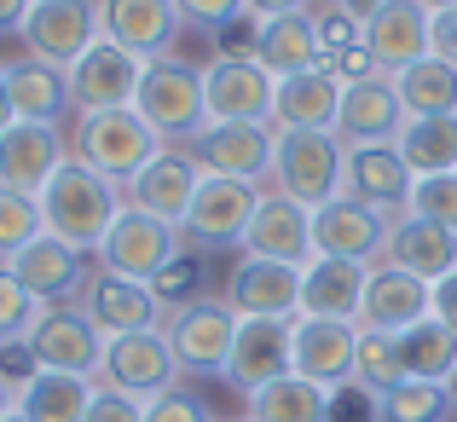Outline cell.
<instances>
[{
    "mask_svg": "<svg viewBox=\"0 0 457 422\" xmlns=\"http://www.w3.org/2000/svg\"><path fill=\"white\" fill-rule=\"evenodd\" d=\"M370 400H377L382 422H446V411L457 405L446 382H417V376H400L394 388L370 393Z\"/></svg>",
    "mask_w": 457,
    "mask_h": 422,
    "instance_id": "obj_38",
    "label": "cell"
},
{
    "mask_svg": "<svg viewBox=\"0 0 457 422\" xmlns=\"http://www.w3.org/2000/svg\"><path fill=\"white\" fill-rule=\"evenodd\" d=\"M0 347H6V335H0Z\"/></svg>",
    "mask_w": 457,
    "mask_h": 422,
    "instance_id": "obj_60",
    "label": "cell"
},
{
    "mask_svg": "<svg viewBox=\"0 0 457 422\" xmlns=\"http://www.w3.org/2000/svg\"><path fill=\"white\" fill-rule=\"evenodd\" d=\"M179 376H186V370H179L162 324H156V330H134V335H104V359H99L104 388L151 405V400H162L168 388H179Z\"/></svg>",
    "mask_w": 457,
    "mask_h": 422,
    "instance_id": "obj_4",
    "label": "cell"
},
{
    "mask_svg": "<svg viewBox=\"0 0 457 422\" xmlns=\"http://www.w3.org/2000/svg\"><path fill=\"white\" fill-rule=\"evenodd\" d=\"M290 347H295V319H237V342L226 359V376L244 393L290 376Z\"/></svg>",
    "mask_w": 457,
    "mask_h": 422,
    "instance_id": "obj_23",
    "label": "cell"
},
{
    "mask_svg": "<svg viewBox=\"0 0 457 422\" xmlns=\"http://www.w3.org/2000/svg\"><path fill=\"white\" fill-rule=\"evenodd\" d=\"M162 335L186 376H226V359H232L237 342V312L226 301H186V307L162 312Z\"/></svg>",
    "mask_w": 457,
    "mask_h": 422,
    "instance_id": "obj_6",
    "label": "cell"
},
{
    "mask_svg": "<svg viewBox=\"0 0 457 422\" xmlns=\"http://www.w3.org/2000/svg\"><path fill=\"white\" fill-rule=\"evenodd\" d=\"M156 151H168V139L156 134L134 104H128V111L76 116V128H70V156H76V162H87L93 174L116 179V186H128V179H134Z\"/></svg>",
    "mask_w": 457,
    "mask_h": 422,
    "instance_id": "obj_2",
    "label": "cell"
},
{
    "mask_svg": "<svg viewBox=\"0 0 457 422\" xmlns=\"http://www.w3.org/2000/svg\"><path fill=\"white\" fill-rule=\"evenodd\" d=\"M70 162V134L64 128H46V122H12L0 134V186L12 191H29L41 197L46 179Z\"/></svg>",
    "mask_w": 457,
    "mask_h": 422,
    "instance_id": "obj_18",
    "label": "cell"
},
{
    "mask_svg": "<svg viewBox=\"0 0 457 422\" xmlns=\"http://www.w3.org/2000/svg\"><path fill=\"white\" fill-rule=\"evenodd\" d=\"M179 23H186V18H179L174 0H99V29H104V41L128 46V53L145 58V64L174 46Z\"/></svg>",
    "mask_w": 457,
    "mask_h": 422,
    "instance_id": "obj_24",
    "label": "cell"
},
{
    "mask_svg": "<svg viewBox=\"0 0 457 422\" xmlns=\"http://www.w3.org/2000/svg\"><path fill=\"white\" fill-rule=\"evenodd\" d=\"M353 359H359V324L347 319H295V347H290V370L319 388H347L353 382Z\"/></svg>",
    "mask_w": 457,
    "mask_h": 422,
    "instance_id": "obj_15",
    "label": "cell"
},
{
    "mask_svg": "<svg viewBox=\"0 0 457 422\" xmlns=\"http://www.w3.org/2000/svg\"><path fill=\"white\" fill-rule=\"evenodd\" d=\"M342 162H347V145L336 134H278L272 191L295 197L302 209H324V203L342 197Z\"/></svg>",
    "mask_w": 457,
    "mask_h": 422,
    "instance_id": "obj_5",
    "label": "cell"
},
{
    "mask_svg": "<svg viewBox=\"0 0 457 422\" xmlns=\"http://www.w3.org/2000/svg\"><path fill=\"white\" fill-rule=\"evenodd\" d=\"M307 12H312V29H319L324 64H330V58H342V53H353V46H365V23H359L342 0H312Z\"/></svg>",
    "mask_w": 457,
    "mask_h": 422,
    "instance_id": "obj_41",
    "label": "cell"
},
{
    "mask_svg": "<svg viewBox=\"0 0 457 422\" xmlns=\"http://www.w3.org/2000/svg\"><path fill=\"white\" fill-rule=\"evenodd\" d=\"M81 307H87V319L99 324L104 335H134V330H156V324H162V301L151 295V284L116 278V272H104V267L81 289Z\"/></svg>",
    "mask_w": 457,
    "mask_h": 422,
    "instance_id": "obj_29",
    "label": "cell"
},
{
    "mask_svg": "<svg viewBox=\"0 0 457 422\" xmlns=\"http://www.w3.org/2000/svg\"><path fill=\"white\" fill-rule=\"evenodd\" d=\"M365 284H370L365 261L312 255L307 267H302V312H312V319H347V324H359Z\"/></svg>",
    "mask_w": 457,
    "mask_h": 422,
    "instance_id": "obj_30",
    "label": "cell"
},
{
    "mask_svg": "<svg viewBox=\"0 0 457 422\" xmlns=\"http://www.w3.org/2000/svg\"><path fill=\"white\" fill-rule=\"evenodd\" d=\"M336 111H342V81L324 64L284 76L278 93H272V128L278 134H336Z\"/></svg>",
    "mask_w": 457,
    "mask_h": 422,
    "instance_id": "obj_28",
    "label": "cell"
},
{
    "mask_svg": "<svg viewBox=\"0 0 457 422\" xmlns=\"http://www.w3.org/2000/svg\"><path fill=\"white\" fill-rule=\"evenodd\" d=\"M29 6L35 0H0V35H18L23 18H29Z\"/></svg>",
    "mask_w": 457,
    "mask_h": 422,
    "instance_id": "obj_53",
    "label": "cell"
},
{
    "mask_svg": "<svg viewBox=\"0 0 457 422\" xmlns=\"http://www.w3.org/2000/svg\"><path fill=\"white\" fill-rule=\"evenodd\" d=\"M134 111L162 134L168 145L179 139H197L209 128V99H203V70L179 64V58H151L145 64V81H139V99Z\"/></svg>",
    "mask_w": 457,
    "mask_h": 422,
    "instance_id": "obj_3",
    "label": "cell"
},
{
    "mask_svg": "<svg viewBox=\"0 0 457 422\" xmlns=\"http://www.w3.org/2000/svg\"><path fill=\"white\" fill-rule=\"evenodd\" d=\"M411 191H417V174L405 168V156L394 145H353L342 162V197L365 203V209L400 220L411 209Z\"/></svg>",
    "mask_w": 457,
    "mask_h": 422,
    "instance_id": "obj_14",
    "label": "cell"
},
{
    "mask_svg": "<svg viewBox=\"0 0 457 422\" xmlns=\"http://www.w3.org/2000/svg\"><path fill=\"white\" fill-rule=\"evenodd\" d=\"M46 220H41V197H29V191H12L0 186V261L18 255L29 237H41Z\"/></svg>",
    "mask_w": 457,
    "mask_h": 422,
    "instance_id": "obj_40",
    "label": "cell"
},
{
    "mask_svg": "<svg viewBox=\"0 0 457 422\" xmlns=\"http://www.w3.org/2000/svg\"><path fill=\"white\" fill-rule=\"evenodd\" d=\"M400 370L417 382H452L457 376V330L440 324L435 312L400 330Z\"/></svg>",
    "mask_w": 457,
    "mask_h": 422,
    "instance_id": "obj_35",
    "label": "cell"
},
{
    "mask_svg": "<svg viewBox=\"0 0 457 422\" xmlns=\"http://www.w3.org/2000/svg\"><path fill=\"white\" fill-rule=\"evenodd\" d=\"M428 53L457 64V6L452 12H435V23H428Z\"/></svg>",
    "mask_w": 457,
    "mask_h": 422,
    "instance_id": "obj_50",
    "label": "cell"
},
{
    "mask_svg": "<svg viewBox=\"0 0 457 422\" xmlns=\"http://www.w3.org/2000/svg\"><path fill=\"white\" fill-rule=\"evenodd\" d=\"M191 289H197V261H191V255H174V261H168V267L151 278V295L162 301V312H174V307H186V301H197Z\"/></svg>",
    "mask_w": 457,
    "mask_h": 422,
    "instance_id": "obj_44",
    "label": "cell"
},
{
    "mask_svg": "<svg viewBox=\"0 0 457 422\" xmlns=\"http://www.w3.org/2000/svg\"><path fill=\"white\" fill-rule=\"evenodd\" d=\"M330 70L336 81H342V87H353V81H365V76H377V58L365 53V46H353V53H342V58H330ZM382 76H388V70H382Z\"/></svg>",
    "mask_w": 457,
    "mask_h": 422,
    "instance_id": "obj_49",
    "label": "cell"
},
{
    "mask_svg": "<svg viewBox=\"0 0 457 422\" xmlns=\"http://www.w3.org/2000/svg\"><path fill=\"white\" fill-rule=\"evenodd\" d=\"M41 359V370H70V376L99 382V359H104V330L87 319V307H46L35 319V330L23 335Z\"/></svg>",
    "mask_w": 457,
    "mask_h": 422,
    "instance_id": "obj_13",
    "label": "cell"
},
{
    "mask_svg": "<svg viewBox=\"0 0 457 422\" xmlns=\"http://www.w3.org/2000/svg\"><path fill=\"white\" fill-rule=\"evenodd\" d=\"M41 301L29 295V289H23V278H12V267L6 261H0V335H6V342H23V335L35 330V319H41Z\"/></svg>",
    "mask_w": 457,
    "mask_h": 422,
    "instance_id": "obj_42",
    "label": "cell"
},
{
    "mask_svg": "<svg viewBox=\"0 0 457 422\" xmlns=\"http://www.w3.org/2000/svg\"><path fill=\"white\" fill-rule=\"evenodd\" d=\"M342 6H347V12H353V18H359V23H365V18H370V12H377V6H388V0H342Z\"/></svg>",
    "mask_w": 457,
    "mask_h": 422,
    "instance_id": "obj_55",
    "label": "cell"
},
{
    "mask_svg": "<svg viewBox=\"0 0 457 422\" xmlns=\"http://www.w3.org/2000/svg\"><path fill=\"white\" fill-rule=\"evenodd\" d=\"M405 128V104L394 76H365L353 87H342V111H336V139L353 151V145H394Z\"/></svg>",
    "mask_w": 457,
    "mask_h": 422,
    "instance_id": "obj_20",
    "label": "cell"
},
{
    "mask_svg": "<svg viewBox=\"0 0 457 422\" xmlns=\"http://www.w3.org/2000/svg\"><path fill=\"white\" fill-rule=\"evenodd\" d=\"M18 122V111H12V93H6V64H0V134Z\"/></svg>",
    "mask_w": 457,
    "mask_h": 422,
    "instance_id": "obj_54",
    "label": "cell"
},
{
    "mask_svg": "<svg viewBox=\"0 0 457 422\" xmlns=\"http://www.w3.org/2000/svg\"><path fill=\"white\" fill-rule=\"evenodd\" d=\"M0 422H29V417H23V411H18V405H12V411H6V417H0Z\"/></svg>",
    "mask_w": 457,
    "mask_h": 422,
    "instance_id": "obj_58",
    "label": "cell"
},
{
    "mask_svg": "<svg viewBox=\"0 0 457 422\" xmlns=\"http://www.w3.org/2000/svg\"><path fill=\"white\" fill-rule=\"evenodd\" d=\"M197 156L203 174L249 179V186H272V151H278V128L267 122H209L186 145Z\"/></svg>",
    "mask_w": 457,
    "mask_h": 422,
    "instance_id": "obj_9",
    "label": "cell"
},
{
    "mask_svg": "<svg viewBox=\"0 0 457 422\" xmlns=\"http://www.w3.org/2000/svg\"><path fill=\"white\" fill-rule=\"evenodd\" d=\"M99 35H104L99 29V0H35L23 29H18V41L29 46V58L70 70Z\"/></svg>",
    "mask_w": 457,
    "mask_h": 422,
    "instance_id": "obj_11",
    "label": "cell"
},
{
    "mask_svg": "<svg viewBox=\"0 0 457 422\" xmlns=\"http://www.w3.org/2000/svg\"><path fill=\"white\" fill-rule=\"evenodd\" d=\"M435 312V284L411 278V272L388 267V261H377L370 267V284H365V307H359V330H411L417 319H428Z\"/></svg>",
    "mask_w": 457,
    "mask_h": 422,
    "instance_id": "obj_25",
    "label": "cell"
},
{
    "mask_svg": "<svg viewBox=\"0 0 457 422\" xmlns=\"http://www.w3.org/2000/svg\"><path fill=\"white\" fill-rule=\"evenodd\" d=\"M394 87H400L405 116H457V64H446L435 53L417 58L411 70H400Z\"/></svg>",
    "mask_w": 457,
    "mask_h": 422,
    "instance_id": "obj_37",
    "label": "cell"
},
{
    "mask_svg": "<svg viewBox=\"0 0 457 422\" xmlns=\"http://www.w3.org/2000/svg\"><path fill=\"white\" fill-rule=\"evenodd\" d=\"M411 214H423V220H435V226H446V232H457V168H452V174L417 179Z\"/></svg>",
    "mask_w": 457,
    "mask_h": 422,
    "instance_id": "obj_43",
    "label": "cell"
},
{
    "mask_svg": "<svg viewBox=\"0 0 457 422\" xmlns=\"http://www.w3.org/2000/svg\"><path fill=\"white\" fill-rule=\"evenodd\" d=\"M93 388L99 382L70 376V370H41L29 388H18V411L29 422H87Z\"/></svg>",
    "mask_w": 457,
    "mask_h": 422,
    "instance_id": "obj_34",
    "label": "cell"
},
{
    "mask_svg": "<svg viewBox=\"0 0 457 422\" xmlns=\"http://www.w3.org/2000/svg\"><path fill=\"white\" fill-rule=\"evenodd\" d=\"M244 422H330V388H319V382L307 376H278L267 382V388L244 393Z\"/></svg>",
    "mask_w": 457,
    "mask_h": 422,
    "instance_id": "obj_33",
    "label": "cell"
},
{
    "mask_svg": "<svg viewBox=\"0 0 457 422\" xmlns=\"http://www.w3.org/2000/svg\"><path fill=\"white\" fill-rule=\"evenodd\" d=\"M226 307L237 319H302V267L244 255L226 278Z\"/></svg>",
    "mask_w": 457,
    "mask_h": 422,
    "instance_id": "obj_16",
    "label": "cell"
},
{
    "mask_svg": "<svg viewBox=\"0 0 457 422\" xmlns=\"http://www.w3.org/2000/svg\"><path fill=\"white\" fill-rule=\"evenodd\" d=\"M244 255L255 261H284V267H307L312 261V209H302L284 191H261V209L244 232Z\"/></svg>",
    "mask_w": 457,
    "mask_h": 422,
    "instance_id": "obj_19",
    "label": "cell"
},
{
    "mask_svg": "<svg viewBox=\"0 0 457 422\" xmlns=\"http://www.w3.org/2000/svg\"><path fill=\"white\" fill-rule=\"evenodd\" d=\"M186 23H203V29H220V23L244 18V0H174Z\"/></svg>",
    "mask_w": 457,
    "mask_h": 422,
    "instance_id": "obj_48",
    "label": "cell"
},
{
    "mask_svg": "<svg viewBox=\"0 0 457 422\" xmlns=\"http://www.w3.org/2000/svg\"><path fill=\"white\" fill-rule=\"evenodd\" d=\"M145 422H214V417H209V405L191 400L186 388H168L162 400L145 405Z\"/></svg>",
    "mask_w": 457,
    "mask_h": 422,
    "instance_id": "obj_45",
    "label": "cell"
},
{
    "mask_svg": "<svg viewBox=\"0 0 457 422\" xmlns=\"http://www.w3.org/2000/svg\"><path fill=\"white\" fill-rule=\"evenodd\" d=\"M417 6H428V12H452L457 0H417Z\"/></svg>",
    "mask_w": 457,
    "mask_h": 422,
    "instance_id": "obj_57",
    "label": "cell"
},
{
    "mask_svg": "<svg viewBox=\"0 0 457 422\" xmlns=\"http://www.w3.org/2000/svg\"><path fill=\"white\" fill-rule=\"evenodd\" d=\"M302 6H312V0H244V12L255 23H267V18H284V12H302Z\"/></svg>",
    "mask_w": 457,
    "mask_h": 422,
    "instance_id": "obj_52",
    "label": "cell"
},
{
    "mask_svg": "<svg viewBox=\"0 0 457 422\" xmlns=\"http://www.w3.org/2000/svg\"><path fill=\"white\" fill-rule=\"evenodd\" d=\"M197 186H203L197 156H191V151H179V145H168V151H156L151 162L139 168L134 179H128V186H122V197L134 203V209L156 214V220L179 226V220H186V209H191V197H197Z\"/></svg>",
    "mask_w": 457,
    "mask_h": 422,
    "instance_id": "obj_17",
    "label": "cell"
},
{
    "mask_svg": "<svg viewBox=\"0 0 457 422\" xmlns=\"http://www.w3.org/2000/svg\"><path fill=\"white\" fill-rule=\"evenodd\" d=\"M382 261L423 284H440L446 272H457V232L423 220V214L405 209L400 220H388V244H382Z\"/></svg>",
    "mask_w": 457,
    "mask_h": 422,
    "instance_id": "obj_27",
    "label": "cell"
},
{
    "mask_svg": "<svg viewBox=\"0 0 457 422\" xmlns=\"http://www.w3.org/2000/svg\"><path fill=\"white\" fill-rule=\"evenodd\" d=\"M394 151L405 156V168H411L417 179L452 174L457 168V116H405Z\"/></svg>",
    "mask_w": 457,
    "mask_h": 422,
    "instance_id": "obj_36",
    "label": "cell"
},
{
    "mask_svg": "<svg viewBox=\"0 0 457 422\" xmlns=\"http://www.w3.org/2000/svg\"><path fill=\"white\" fill-rule=\"evenodd\" d=\"M428 23H435L428 6H417V0H388V6H377L365 18V53L377 58V70L400 76L417 58H428Z\"/></svg>",
    "mask_w": 457,
    "mask_h": 422,
    "instance_id": "obj_26",
    "label": "cell"
},
{
    "mask_svg": "<svg viewBox=\"0 0 457 422\" xmlns=\"http://www.w3.org/2000/svg\"><path fill=\"white\" fill-rule=\"evenodd\" d=\"M382 244H388V214L365 209L353 197H336L324 209H312V255H342V261L377 267Z\"/></svg>",
    "mask_w": 457,
    "mask_h": 422,
    "instance_id": "obj_22",
    "label": "cell"
},
{
    "mask_svg": "<svg viewBox=\"0 0 457 422\" xmlns=\"http://www.w3.org/2000/svg\"><path fill=\"white\" fill-rule=\"evenodd\" d=\"M6 93H12V111H18V122H46L58 128L64 122V111H76L70 104V76L58 64H41V58H12L6 64Z\"/></svg>",
    "mask_w": 457,
    "mask_h": 422,
    "instance_id": "obj_32",
    "label": "cell"
},
{
    "mask_svg": "<svg viewBox=\"0 0 457 422\" xmlns=\"http://www.w3.org/2000/svg\"><path fill=\"white\" fill-rule=\"evenodd\" d=\"M405 370H400V335L388 330H359V359H353V382L370 393L394 388Z\"/></svg>",
    "mask_w": 457,
    "mask_h": 422,
    "instance_id": "obj_39",
    "label": "cell"
},
{
    "mask_svg": "<svg viewBox=\"0 0 457 422\" xmlns=\"http://www.w3.org/2000/svg\"><path fill=\"white\" fill-rule=\"evenodd\" d=\"M122 209H128L122 186H116V179H104V174H93L87 162H76V156H70V162L46 179V191H41V220H46V232L64 237V244H76L81 255H99L104 232H111V220Z\"/></svg>",
    "mask_w": 457,
    "mask_h": 422,
    "instance_id": "obj_1",
    "label": "cell"
},
{
    "mask_svg": "<svg viewBox=\"0 0 457 422\" xmlns=\"http://www.w3.org/2000/svg\"><path fill=\"white\" fill-rule=\"evenodd\" d=\"M87 422H145V405L99 382V388H93V405H87Z\"/></svg>",
    "mask_w": 457,
    "mask_h": 422,
    "instance_id": "obj_47",
    "label": "cell"
},
{
    "mask_svg": "<svg viewBox=\"0 0 457 422\" xmlns=\"http://www.w3.org/2000/svg\"><path fill=\"white\" fill-rule=\"evenodd\" d=\"M6 267H12V278H23V289H29L41 307H64V301L87 284V255H81L76 244H64V237H53V232L29 237L18 255H6Z\"/></svg>",
    "mask_w": 457,
    "mask_h": 422,
    "instance_id": "obj_21",
    "label": "cell"
},
{
    "mask_svg": "<svg viewBox=\"0 0 457 422\" xmlns=\"http://www.w3.org/2000/svg\"><path fill=\"white\" fill-rule=\"evenodd\" d=\"M255 209H261V186L226 179V174H203L197 197H191L186 220H179V237H197L203 249H232V244H244Z\"/></svg>",
    "mask_w": 457,
    "mask_h": 422,
    "instance_id": "obj_10",
    "label": "cell"
},
{
    "mask_svg": "<svg viewBox=\"0 0 457 422\" xmlns=\"http://www.w3.org/2000/svg\"><path fill=\"white\" fill-rule=\"evenodd\" d=\"M446 388H452V400H457V376H452V382H446Z\"/></svg>",
    "mask_w": 457,
    "mask_h": 422,
    "instance_id": "obj_59",
    "label": "cell"
},
{
    "mask_svg": "<svg viewBox=\"0 0 457 422\" xmlns=\"http://www.w3.org/2000/svg\"><path fill=\"white\" fill-rule=\"evenodd\" d=\"M174 255H179V226H168V220H156V214L128 203V209L111 220V232H104V244H99L93 261H99L104 272H116V278L151 284Z\"/></svg>",
    "mask_w": 457,
    "mask_h": 422,
    "instance_id": "obj_7",
    "label": "cell"
},
{
    "mask_svg": "<svg viewBox=\"0 0 457 422\" xmlns=\"http://www.w3.org/2000/svg\"><path fill=\"white\" fill-rule=\"evenodd\" d=\"M249 58H255L261 70H267L272 81L284 76H302V70H319L324 53H319V29H312V12H284V18H267L255 23V35H249Z\"/></svg>",
    "mask_w": 457,
    "mask_h": 422,
    "instance_id": "obj_31",
    "label": "cell"
},
{
    "mask_svg": "<svg viewBox=\"0 0 457 422\" xmlns=\"http://www.w3.org/2000/svg\"><path fill=\"white\" fill-rule=\"evenodd\" d=\"M64 76H70V104H76V116L128 111V104L139 99V81H145V58H134L128 46H116V41L99 35Z\"/></svg>",
    "mask_w": 457,
    "mask_h": 422,
    "instance_id": "obj_8",
    "label": "cell"
},
{
    "mask_svg": "<svg viewBox=\"0 0 457 422\" xmlns=\"http://www.w3.org/2000/svg\"><path fill=\"white\" fill-rule=\"evenodd\" d=\"M12 405H18V393H12V388H6V382H0V417H6V411H12Z\"/></svg>",
    "mask_w": 457,
    "mask_h": 422,
    "instance_id": "obj_56",
    "label": "cell"
},
{
    "mask_svg": "<svg viewBox=\"0 0 457 422\" xmlns=\"http://www.w3.org/2000/svg\"><path fill=\"white\" fill-rule=\"evenodd\" d=\"M435 319L457 330V272H446V278L435 284Z\"/></svg>",
    "mask_w": 457,
    "mask_h": 422,
    "instance_id": "obj_51",
    "label": "cell"
},
{
    "mask_svg": "<svg viewBox=\"0 0 457 422\" xmlns=\"http://www.w3.org/2000/svg\"><path fill=\"white\" fill-rule=\"evenodd\" d=\"M272 93H278V81L249 53H220V58L203 64L209 122H267L272 128Z\"/></svg>",
    "mask_w": 457,
    "mask_h": 422,
    "instance_id": "obj_12",
    "label": "cell"
},
{
    "mask_svg": "<svg viewBox=\"0 0 457 422\" xmlns=\"http://www.w3.org/2000/svg\"><path fill=\"white\" fill-rule=\"evenodd\" d=\"M35 376H41V359H35V347H29V342H6V347H0V382H6L12 393L29 388Z\"/></svg>",
    "mask_w": 457,
    "mask_h": 422,
    "instance_id": "obj_46",
    "label": "cell"
}]
</instances>
